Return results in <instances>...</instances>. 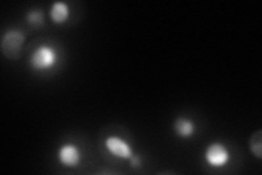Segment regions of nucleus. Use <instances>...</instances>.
Here are the masks:
<instances>
[{"label": "nucleus", "mask_w": 262, "mask_h": 175, "mask_svg": "<svg viewBox=\"0 0 262 175\" xmlns=\"http://www.w3.org/2000/svg\"><path fill=\"white\" fill-rule=\"evenodd\" d=\"M24 41H26V36L20 30L12 29L7 31L2 38V44H0L2 53L10 61L19 60L21 57Z\"/></svg>", "instance_id": "obj_1"}, {"label": "nucleus", "mask_w": 262, "mask_h": 175, "mask_svg": "<svg viewBox=\"0 0 262 175\" xmlns=\"http://www.w3.org/2000/svg\"><path fill=\"white\" fill-rule=\"evenodd\" d=\"M58 60L56 49L47 44H42L34 49L31 54L30 65L33 69L42 71L54 67Z\"/></svg>", "instance_id": "obj_2"}, {"label": "nucleus", "mask_w": 262, "mask_h": 175, "mask_svg": "<svg viewBox=\"0 0 262 175\" xmlns=\"http://www.w3.org/2000/svg\"><path fill=\"white\" fill-rule=\"evenodd\" d=\"M204 159L213 168H222L231 159L228 149L221 143L211 144L204 153Z\"/></svg>", "instance_id": "obj_3"}, {"label": "nucleus", "mask_w": 262, "mask_h": 175, "mask_svg": "<svg viewBox=\"0 0 262 175\" xmlns=\"http://www.w3.org/2000/svg\"><path fill=\"white\" fill-rule=\"evenodd\" d=\"M105 147L111 154L119 158V159L130 160V158L134 155L133 148L124 138L119 136H110L106 138Z\"/></svg>", "instance_id": "obj_4"}, {"label": "nucleus", "mask_w": 262, "mask_h": 175, "mask_svg": "<svg viewBox=\"0 0 262 175\" xmlns=\"http://www.w3.org/2000/svg\"><path fill=\"white\" fill-rule=\"evenodd\" d=\"M57 157H58L59 162L68 168H76L82 160L81 150L73 144L62 145L58 150Z\"/></svg>", "instance_id": "obj_5"}, {"label": "nucleus", "mask_w": 262, "mask_h": 175, "mask_svg": "<svg viewBox=\"0 0 262 175\" xmlns=\"http://www.w3.org/2000/svg\"><path fill=\"white\" fill-rule=\"evenodd\" d=\"M70 14V9L67 3L56 2L52 5L49 15L55 23H63L68 20Z\"/></svg>", "instance_id": "obj_6"}, {"label": "nucleus", "mask_w": 262, "mask_h": 175, "mask_svg": "<svg viewBox=\"0 0 262 175\" xmlns=\"http://www.w3.org/2000/svg\"><path fill=\"white\" fill-rule=\"evenodd\" d=\"M174 130L179 137H191L195 131V125L193 121L186 118H177L174 122Z\"/></svg>", "instance_id": "obj_7"}, {"label": "nucleus", "mask_w": 262, "mask_h": 175, "mask_svg": "<svg viewBox=\"0 0 262 175\" xmlns=\"http://www.w3.org/2000/svg\"><path fill=\"white\" fill-rule=\"evenodd\" d=\"M249 148L251 153L258 159L262 157V130L258 129L253 132L249 140Z\"/></svg>", "instance_id": "obj_8"}, {"label": "nucleus", "mask_w": 262, "mask_h": 175, "mask_svg": "<svg viewBox=\"0 0 262 175\" xmlns=\"http://www.w3.org/2000/svg\"><path fill=\"white\" fill-rule=\"evenodd\" d=\"M26 18L28 20V22L30 24H32L33 27H36V28H39L42 27L44 22H45V19H44V12L42 10H38V9H33V10H30Z\"/></svg>", "instance_id": "obj_9"}, {"label": "nucleus", "mask_w": 262, "mask_h": 175, "mask_svg": "<svg viewBox=\"0 0 262 175\" xmlns=\"http://www.w3.org/2000/svg\"><path fill=\"white\" fill-rule=\"evenodd\" d=\"M130 163H131V165L135 166V168H137V166H140L141 161L139 160V157H134L133 155L130 158Z\"/></svg>", "instance_id": "obj_10"}]
</instances>
